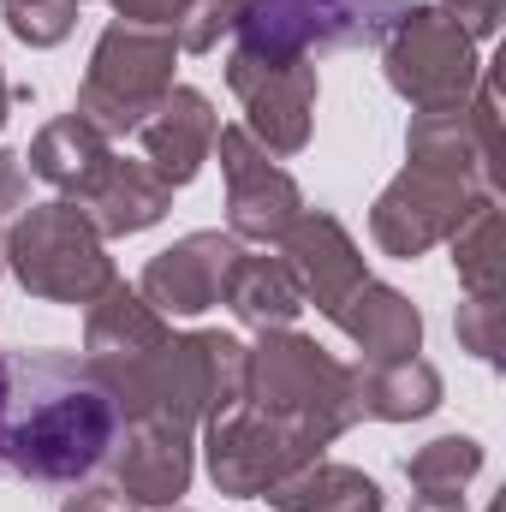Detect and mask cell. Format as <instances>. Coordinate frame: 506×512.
Segmentation results:
<instances>
[{
	"instance_id": "obj_24",
	"label": "cell",
	"mask_w": 506,
	"mask_h": 512,
	"mask_svg": "<svg viewBox=\"0 0 506 512\" xmlns=\"http://www.w3.org/2000/svg\"><path fill=\"white\" fill-rule=\"evenodd\" d=\"M447 251L459 268L465 292H506V227H501V203L495 191H477L459 215V227L447 233Z\"/></svg>"
},
{
	"instance_id": "obj_18",
	"label": "cell",
	"mask_w": 506,
	"mask_h": 512,
	"mask_svg": "<svg viewBox=\"0 0 506 512\" xmlns=\"http://www.w3.org/2000/svg\"><path fill=\"white\" fill-rule=\"evenodd\" d=\"M114 143L102 137L96 126H84L78 114H60V120H48V126L30 137V173L42 179V185H54L66 203H84L96 185H102V173L114 167Z\"/></svg>"
},
{
	"instance_id": "obj_31",
	"label": "cell",
	"mask_w": 506,
	"mask_h": 512,
	"mask_svg": "<svg viewBox=\"0 0 506 512\" xmlns=\"http://www.w3.org/2000/svg\"><path fill=\"white\" fill-rule=\"evenodd\" d=\"M60 512H137V507H131L114 483H90L84 477V483H72V495L60 501Z\"/></svg>"
},
{
	"instance_id": "obj_28",
	"label": "cell",
	"mask_w": 506,
	"mask_h": 512,
	"mask_svg": "<svg viewBox=\"0 0 506 512\" xmlns=\"http://www.w3.org/2000/svg\"><path fill=\"white\" fill-rule=\"evenodd\" d=\"M239 18H245V0H191L173 24V42H179V54H209V48H221V36L239 30Z\"/></svg>"
},
{
	"instance_id": "obj_34",
	"label": "cell",
	"mask_w": 506,
	"mask_h": 512,
	"mask_svg": "<svg viewBox=\"0 0 506 512\" xmlns=\"http://www.w3.org/2000/svg\"><path fill=\"white\" fill-rule=\"evenodd\" d=\"M6 120H12V84H6V72H0V131H6Z\"/></svg>"
},
{
	"instance_id": "obj_26",
	"label": "cell",
	"mask_w": 506,
	"mask_h": 512,
	"mask_svg": "<svg viewBox=\"0 0 506 512\" xmlns=\"http://www.w3.org/2000/svg\"><path fill=\"white\" fill-rule=\"evenodd\" d=\"M78 6L84 0H12L6 6V30L24 48H60L78 30Z\"/></svg>"
},
{
	"instance_id": "obj_16",
	"label": "cell",
	"mask_w": 506,
	"mask_h": 512,
	"mask_svg": "<svg viewBox=\"0 0 506 512\" xmlns=\"http://www.w3.org/2000/svg\"><path fill=\"white\" fill-rule=\"evenodd\" d=\"M167 334H173V322L155 304H143V292L126 286V280H114L84 310V358L96 364V376H114V370H126L137 358H149Z\"/></svg>"
},
{
	"instance_id": "obj_14",
	"label": "cell",
	"mask_w": 506,
	"mask_h": 512,
	"mask_svg": "<svg viewBox=\"0 0 506 512\" xmlns=\"http://www.w3.org/2000/svg\"><path fill=\"white\" fill-rule=\"evenodd\" d=\"M215 131H221V114H215V102L203 96V90H191V84H173L149 114H143V126L131 131L137 137V161L167 185V191H179V185H191L197 173H203V161L215 155Z\"/></svg>"
},
{
	"instance_id": "obj_37",
	"label": "cell",
	"mask_w": 506,
	"mask_h": 512,
	"mask_svg": "<svg viewBox=\"0 0 506 512\" xmlns=\"http://www.w3.org/2000/svg\"><path fill=\"white\" fill-rule=\"evenodd\" d=\"M6 6H12V0H6Z\"/></svg>"
},
{
	"instance_id": "obj_23",
	"label": "cell",
	"mask_w": 506,
	"mask_h": 512,
	"mask_svg": "<svg viewBox=\"0 0 506 512\" xmlns=\"http://www.w3.org/2000/svg\"><path fill=\"white\" fill-rule=\"evenodd\" d=\"M221 304H227V310H233L251 334L292 328V322H298V310H304L298 280L286 274V262H280V256H256V251H245L239 262H233Z\"/></svg>"
},
{
	"instance_id": "obj_9",
	"label": "cell",
	"mask_w": 506,
	"mask_h": 512,
	"mask_svg": "<svg viewBox=\"0 0 506 512\" xmlns=\"http://www.w3.org/2000/svg\"><path fill=\"white\" fill-rule=\"evenodd\" d=\"M227 90L239 96L245 131L268 155L310 149V131H316V60L256 54V48L233 42V54H227Z\"/></svg>"
},
{
	"instance_id": "obj_19",
	"label": "cell",
	"mask_w": 506,
	"mask_h": 512,
	"mask_svg": "<svg viewBox=\"0 0 506 512\" xmlns=\"http://www.w3.org/2000/svg\"><path fill=\"white\" fill-rule=\"evenodd\" d=\"M102 239H131V233H149V227H161L167 221V209H173V191L143 167V161H131V155H114V167L102 173V185L84 197V203H72Z\"/></svg>"
},
{
	"instance_id": "obj_30",
	"label": "cell",
	"mask_w": 506,
	"mask_h": 512,
	"mask_svg": "<svg viewBox=\"0 0 506 512\" xmlns=\"http://www.w3.org/2000/svg\"><path fill=\"white\" fill-rule=\"evenodd\" d=\"M114 6V18L120 24H143V30H173L179 24V12L191 6V0H108Z\"/></svg>"
},
{
	"instance_id": "obj_15",
	"label": "cell",
	"mask_w": 506,
	"mask_h": 512,
	"mask_svg": "<svg viewBox=\"0 0 506 512\" xmlns=\"http://www.w3.org/2000/svg\"><path fill=\"white\" fill-rule=\"evenodd\" d=\"M108 471H114V489L126 495L131 507H179V495L191 489V471H197V447L185 429H167V423H126L114 453H108Z\"/></svg>"
},
{
	"instance_id": "obj_17",
	"label": "cell",
	"mask_w": 506,
	"mask_h": 512,
	"mask_svg": "<svg viewBox=\"0 0 506 512\" xmlns=\"http://www.w3.org/2000/svg\"><path fill=\"white\" fill-rule=\"evenodd\" d=\"M328 322L358 346L364 364H387V358L423 352V310L399 286H387V280H364Z\"/></svg>"
},
{
	"instance_id": "obj_21",
	"label": "cell",
	"mask_w": 506,
	"mask_h": 512,
	"mask_svg": "<svg viewBox=\"0 0 506 512\" xmlns=\"http://www.w3.org/2000/svg\"><path fill=\"white\" fill-rule=\"evenodd\" d=\"M352 370H358V417H376V423H423L447 399L441 370L423 352L387 358V364H352Z\"/></svg>"
},
{
	"instance_id": "obj_13",
	"label": "cell",
	"mask_w": 506,
	"mask_h": 512,
	"mask_svg": "<svg viewBox=\"0 0 506 512\" xmlns=\"http://www.w3.org/2000/svg\"><path fill=\"white\" fill-rule=\"evenodd\" d=\"M274 256H280V262H286V274L298 280V298H304V304H316L322 316H334V310H340L364 280H370L358 239H352V233H346V221H340V215H328V209H304V215L280 233Z\"/></svg>"
},
{
	"instance_id": "obj_29",
	"label": "cell",
	"mask_w": 506,
	"mask_h": 512,
	"mask_svg": "<svg viewBox=\"0 0 506 512\" xmlns=\"http://www.w3.org/2000/svg\"><path fill=\"white\" fill-rule=\"evenodd\" d=\"M471 42H495L501 36V12H506V0H435Z\"/></svg>"
},
{
	"instance_id": "obj_1",
	"label": "cell",
	"mask_w": 506,
	"mask_h": 512,
	"mask_svg": "<svg viewBox=\"0 0 506 512\" xmlns=\"http://www.w3.org/2000/svg\"><path fill=\"white\" fill-rule=\"evenodd\" d=\"M126 417L78 352H0V471L18 483L72 489L96 477Z\"/></svg>"
},
{
	"instance_id": "obj_4",
	"label": "cell",
	"mask_w": 506,
	"mask_h": 512,
	"mask_svg": "<svg viewBox=\"0 0 506 512\" xmlns=\"http://www.w3.org/2000/svg\"><path fill=\"white\" fill-rule=\"evenodd\" d=\"M6 274L42 298V304H72V310H90L114 280V256L108 239L66 203V197H48V203H30L12 227H6Z\"/></svg>"
},
{
	"instance_id": "obj_10",
	"label": "cell",
	"mask_w": 506,
	"mask_h": 512,
	"mask_svg": "<svg viewBox=\"0 0 506 512\" xmlns=\"http://www.w3.org/2000/svg\"><path fill=\"white\" fill-rule=\"evenodd\" d=\"M215 155H221V179H227V233L239 245H280V233L304 215L298 179L245 126L215 131Z\"/></svg>"
},
{
	"instance_id": "obj_33",
	"label": "cell",
	"mask_w": 506,
	"mask_h": 512,
	"mask_svg": "<svg viewBox=\"0 0 506 512\" xmlns=\"http://www.w3.org/2000/svg\"><path fill=\"white\" fill-rule=\"evenodd\" d=\"M411 512H465V495H441V501H417Z\"/></svg>"
},
{
	"instance_id": "obj_12",
	"label": "cell",
	"mask_w": 506,
	"mask_h": 512,
	"mask_svg": "<svg viewBox=\"0 0 506 512\" xmlns=\"http://www.w3.org/2000/svg\"><path fill=\"white\" fill-rule=\"evenodd\" d=\"M239 256H245V245H239L233 233H221V227L185 233V239H173L167 251H155L143 262L137 292H143V304H155L167 322H173V316H203V310L221 304L227 274H233Z\"/></svg>"
},
{
	"instance_id": "obj_35",
	"label": "cell",
	"mask_w": 506,
	"mask_h": 512,
	"mask_svg": "<svg viewBox=\"0 0 506 512\" xmlns=\"http://www.w3.org/2000/svg\"><path fill=\"white\" fill-rule=\"evenodd\" d=\"M0 274H6V227H0Z\"/></svg>"
},
{
	"instance_id": "obj_22",
	"label": "cell",
	"mask_w": 506,
	"mask_h": 512,
	"mask_svg": "<svg viewBox=\"0 0 506 512\" xmlns=\"http://www.w3.org/2000/svg\"><path fill=\"white\" fill-rule=\"evenodd\" d=\"M274 512H381V483L364 477L358 465H340V459H310L298 465L286 483H274L262 495Z\"/></svg>"
},
{
	"instance_id": "obj_5",
	"label": "cell",
	"mask_w": 506,
	"mask_h": 512,
	"mask_svg": "<svg viewBox=\"0 0 506 512\" xmlns=\"http://www.w3.org/2000/svg\"><path fill=\"white\" fill-rule=\"evenodd\" d=\"M381 72L393 96L411 102V114H447L471 102L483 54L435 0H405L381 36Z\"/></svg>"
},
{
	"instance_id": "obj_3",
	"label": "cell",
	"mask_w": 506,
	"mask_h": 512,
	"mask_svg": "<svg viewBox=\"0 0 506 512\" xmlns=\"http://www.w3.org/2000/svg\"><path fill=\"white\" fill-rule=\"evenodd\" d=\"M245 405L292 423L316 453L334 447L358 417V370L340 364L328 346H316L298 328L256 334L245 346Z\"/></svg>"
},
{
	"instance_id": "obj_32",
	"label": "cell",
	"mask_w": 506,
	"mask_h": 512,
	"mask_svg": "<svg viewBox=\"0 0 506 512\" xmlns=\"http://www.w3.org/2000/svg\"><path fill=\"white\" fill-rule=\"evenodd\" d=\"M24 155H12V149H0V215L6 209H24Z\"/></svg>"
},
{
	"instance_id": "obj_25",
	"label": "cell",
	"mask_w": 506,
	"mask_h": 512,
	"mask_svg": "<svg viewBox=\"0 0 506 512\" xmlns=\"http://www.w3.org/2000/svg\"><path fill=\"white\" fill-rule=\"evenodd\" d=\"M483 471V441L477 435H435L405 459V483L417 489V501H441V495H465Z\"/></svg>"
},
{
	"instance_id": "obj_8",
	"label": "cell",
	"mask_w": 506,
	"mask_h": 512,
	"mask_svg": "<svg viewBox=\"0 0 506 512\" xmlns=\"http://www.w3.org/2000/svg\"><path fill=\"white\" fill-rule=\"evenodd\" d=\"M322 459L292 423L256 411V405H233L221 417L203 423V465H209V483L227 495V501H262L274 483H286L298 465Z\"/></svg>"
},
{
	"instance_id": "obj_20",
	"label": "cell",
	"mask_w": 506,
	"mask_h": 512,
	"mask_svg": "<svg viewBox=\"0 0 506 512\" xmlns=\"http://www.w3.org/2000/svg\"><path fill=\"white\" fill-rule=\"evenodd\" d=\"M405 167H429V173H447L471 191H489L495 185V161L489 149L477 143V126L465 108H447V114H411L405 126Z\"/></svg>"
},
{
	"instance_id": "obj_7",
	"label": "cell",
	"mask_w": 506,
	"mask_h": 512,
	"mask_svg": "<svg viewBox=\"0 0 506 512\" xmlns=\"http://www.w3.org/2000/svg\"><path fill=\"white\" fill-rule=\"evenodd\" d=\"M405 0H245L239 18V48L256 54H346V48H370L387 36L393 12Z\"/></svg>"
},
{
	"instance_id": "obj_2",
	"label": "cell",
	"mask_w": 506,
	"mask_h": 512,
	"mask_svg": "<svg viewBox=\"0 0 506 512\" xmlns=\"http://www.w3.org/2000/svg\"><path fill=\"white\" fill-rule=\"evenodd\" d=\"M126 423H167L197 435L209 417L245 399V346L221 328L167 334L149 358L102 376Z\"/></svg>"
},
{
	"instance_id": "obj_11",
	"label": "cell",
	"mask_w": 506,
	"mask_h": 512,
	"mask_svg": "<svg viewBox=\"0 0 506 512\" xmlns=\"http://www.w3.org/2000/svg\"><path fill=\"white\" fill-rule=\"evenodd\" d=\"M471 197H477V191L459 185V179H447V173L405 167V173H393V179L381 185L376 209H370V239H376L387 256L411 262V256L447 245V233L459 227V215H465Z\"/></svg>"
},
{
	"instance_id": "obj_27",
	"label": "cell",
	"mask_w": 506,
	"mask_h": 512,
	"mask_svg": "<svg viewBox=\"0 0 506 512\" xmlns=\"http://www.w3.org/2000/svg\"><path fill=\"white\" fill-rule=\"evenodd\" d=\"M453 328H459V346H465L471 358H483V364H501L506 292H465V304H459Z\"/></svg>"
},
{
	"instance_id": "obj_6",
	"label": "cell",
	"mask_w": 506,
	"mask_h": 512,
	"mask_svg": "<svg viewBox=\"0 0 506 512\" xmlns=\"http://www.w3.org/2000/svg\"><path fill=\"white\" fill-rule=\"evenodd\" d=\"M173 66H179V42L173 30H143V24H108L96 36L90 72L78 84V120L96 126L108 143H120L143 126V114L173 90Z\"/></svg>"
},
{
	"instance_id": "obj_36",
	"label": "cell",
	"mask_w": 506,
	"mask_h": 512,
	"mask_svg": "<svg viewBox=\"0 0 506 512\" xmlns=\"http://www.w3.org/2000/svg\"><path fill=\"white\" fill-rule=\"evenodd\" d=\"M167 512H179V507H167Z\"/></svg>"
}]
</instances>
